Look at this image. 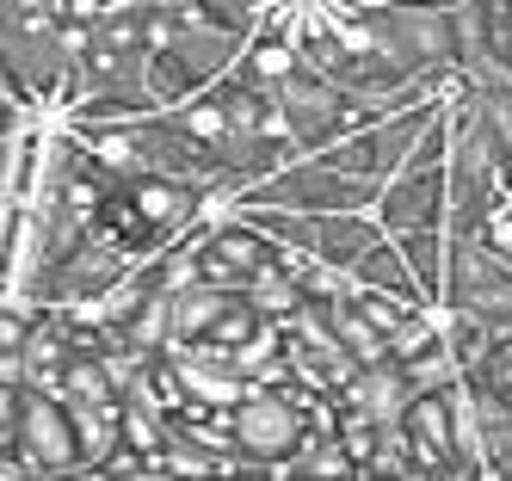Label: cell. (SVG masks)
<instances>
[{
  "label": "cell",
  "mask_w": 512,
  "mask_h": 481,
  "mask_svg": "<svg viewBox=\"0 0 512 481\" xmlns=\"http://www.w3.org/2000/svg\"><path fill=\"white\" fill-rule=\"evenodd\" d=\"M395 7H432V13H457L463 0H395Z\"/></svg>",
  "instance_id": "9c48e42d"
},
{
  "label": "cell",
  "mask_w": 512,
  "mask_h": 481,
  "mask_svg": "<svg viewBox=\"0 0 512 481\" xmlns=\"http://www.w3.org/2000/svg\"><path fill=\"white\" fill-rule=\"evenodd\" d=\"M438 303L469 309L475 321H488L500 340H512V266L482 235H451V247H445V290H438Z\"/></svg>",
  "instance_id": "5b68a950"
},
{
  "label": "cell",
  "mask_w": 512,
  "mask_h": 481,
  "mask_svg": "<svg viewBox=\"0 0 512 481\" xmlns=\"http://www.w3.org/2000/svg\"><path fill=\"white\" fill-rule=\"evenodd\" d=\"M457 383V377H451ZM451 383L414 389L401 407V457L408 475H438V481H463V457H457V426H451Z\"/></svg>",
  "instance_id": "8992f818"
},
{
  "label": "cell",
  "mask_w": 512,
  "mask_h": 481,
  "mask_svg": "<svg viewBox=\"0 0 512 481\" xmlns=\"http://www.w3.org/2000/svg\"><path fill=\"white\" fill-rule=\"evenodd\" d=\"M401 259H408V272L420 284L426 303H438V290H445V247H451V229H408V235H395Z\"/></svg>",
  "instance_id": "ba28073f"
},
{
  "label": "cell",
  "mask_w": 512,
  "mask_h": 481,
  "mask_svg": "<svg viewBox=\"0 0 512 481\" xmlns=\"http://www.w3.org/2000/svg\"><path fill=\"white\" fill-rule=\"evenodd\" d=\"M327 414V401L303 395L297 383H247L229 401V469L223 475H278V463L309 438V426Z\"/></svg>",
  "instance_id": "3957f363"
},
{
  "label": "cell",
  "mask_w": 512,
  "mask_h": 481,
  "mask_svg": "<svg viewBox=\"0 0 512 481\" xmlns=\"http://www.w3.org/2000/svg\"><path fill=\"white\" fill-rule=\"evenodd\" d=\"M13 451L31 463V475H81V444H75V420H68V407L25 383L19 395V426H13Z\"/></svg>",
  "instance_id": "52a82bcc"
},
{
  "label": "cell",
  "mask_w": 512,
  "mask_h": 481,
  "mask_svg": "<svg viewBox=\"0 0 512 481\" xmlns=\"http://www.w3.org/2000/svg\"><path fill=\"white\" fill-rule=\"evenodd\" d=\"M389 105H401V99L352 93V87L334 81V74H321V68H309V62H297V68L278 81V118H284V130H290V142H297V148H327V142H340V136H352L358 124L383 118Z\"/></svg>",
  "instance_id": "277c9868"
},
{
  "label": "cell",
  "mask_w": 512,
  "mask_h": 481,
  "mask_svg": "<svg viewBox=\"0 0 512 481\" xmlns=\"http://www.w3.org/2000/svg\"><path fill=\"white\" fill-rule=\"evenodd\" d=\"M149 7V93L155 105H179L204 93L241 50V25L216 19L204 0H142Z\"/></svg>",
  "instance_id": "6da1fadb"
},
{
  "label": "cell",
  "mask_w": 512,
  "mask_h": 481,
  "mask_svg": "<svg viewBox=\"0 0 512 481\" xmlns=\"http://www.w3.org/2000/svg\"><path fill=\"white\" fill-rule=\"evenodd\" d=\"M68 0H0V93L56 111L68 93Z\"/></svg>",
  "instance_id": "7a4b0ae2"
}]
</instances>
